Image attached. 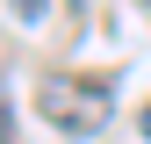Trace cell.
I'll return each mask as SVG.
<instances>
[{"mask_svg": "<svg viewBox=\"0 0 151 144\" xmlns=\"http://www.w3.org/2000/svg\"><path fill=\"white\" fill-rule=\"evenodd\" d=\"M36 108H43V122L50 130H65V137H93L108 122V86L101 79H43L36 86Z\"/></svg>", "mask_w": 151, "mask_h": 144, "instance_id": "1", "label": "cell"}, {"mask_svg": "<svg viewBox=\"0 0 151 144\" xmlns=\"http://www.w3.org/2000/svg\"><path fill=\"white\" fill-rule=\"evenodd\" d=\"M14 14H29V22H36V14H43V0H14Z\"/></svg>", "mask_w": 151, "mask_h": 144, "instance_id": "2", "label": "cell"}, {"mask_svg": "<svg viewBox=\"0 0 151 144\" xmlns=\"http://www.w3.org/2000/svg\"><path fill=\"white\" fill-rule=\"evenodd\" d=\"M137 122H144V137H151V108H144V115H137Z\"/></svg>", "mask_w": 151, "mask_h": 144, "instance_id": "3", "label": "cell"}]
</instances>
